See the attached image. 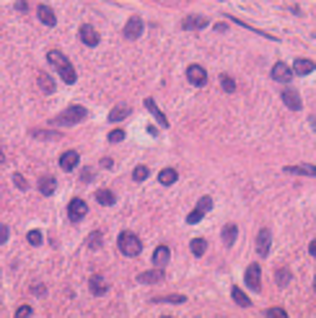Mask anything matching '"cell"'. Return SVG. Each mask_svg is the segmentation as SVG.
<instances>
[{
  "mask_svg": "<svg viewBox=\"0 0 316 318\" xmlns=\"http://www.w3.org/2000/svg\"><path fill=\"white\" fill-rule=\"evenodd\" d=\"M47 60H50V65L63 75V80L68 83V86H73L75 83V78H78V75H75V68L70 65V60L60 52V50H50V54H47Z\"/></svg>",
  "mask_w": 316,
  "mask_h": 318,
  "instance_id": "obj_1",
  "label": "cell"
},
{
  "mask_svg": "<svg viewBox=\"0 0 316 318\" xmlns=\"http://www.w3.org/2000/svg\"><path fill=\"white\" fill-rule=\"evenodd\" d=\"M117 248L122 251L125 256H138L143 251V240L135 236L132 230H122V233H119V238H117Z\"/></svg>",
  "mask_w": 316,
  "mask_h": 318,
  "instance_id": "obj_2",
  "label": "cell"
},
{
  "mask_svg": "<svg viewBox=\"0 0 316 318\" xmlns=\"http://www.w3.org/2000/svg\"><path fill=\"white\" fill-rule=\"evenodd\" d=\"M88 116V112L83 109V106H78V104H73V106H68V109L63 112V114H57L52 122L55 124H63V127H73V124H78V122H83V119Z\"/></svg>",
  "mask_w": 316,
  "mask_h": 318,
  "instance_id": "obj_3",
  "label": "cell"
},
{
  "mask_svg": "<svg viewBox=\"0 0 316 318\" xmlns=\"http://www.w3.org/2000/svg\"><path fill=\"white\" fill-rule=\"evenodd\" d=\"M210 210H213V200H210V196H202V200L197 202V207H194V210L189 212V215H187V222H189V225L200 222V220H202V218L207 215Z\"/></svg>",
  "mask_w": 316,
  "mask_h": 318,
  "instance_id": "obj_4",
  "label": "cell"
},
{
  "mask_svg": "<svg viewBox=\"0 0 316 318\" xmlns=\"http://www.w3.org/2000/svg\"><path fill=\"white\" fill-rule=\"evenodd\" d=\"M244 280H246V284H249L251 292H259L262 290V269H259V264H249Z\"/></svg>",
  "mask_w": 316,
  "mask_h": 318,
  "instance_id": "obj_5",
  "label": "cell"
},
{
  "mask_svg": "<svg viewBox=\"0 0 316 318\" xmlns=\"http://www.w3.org/2000/svg\"><path fill=\"white\" fill-rule=\"evenodd\" d=\"M86 212H88V204L81 200V196L70 200V204H68V218H70L73 222H81V220L86 218Z\"/></svg>",
  "mask_w": 316,
  "mask_h": 318,
  "instance_id": "obj_6",
  "label": "cell"
},
{
  "mask_svg": "<svg viewBox=\"0 0 316 318\" xmlns=\"http://www.w3.org/2000/svg\"><path fill=\"white\" fill-rule=\"evenodd\" d=\"M187 80H189L192 86H205V83H207L205 68H202V65H189V68H187Z\"/></svg>",
  "mask_w": 316,
  "mask_h": 318,
  "instance_id": "obj_7",
  "label": "cell"
},
{
  "mask_svg": "<svg viewBox=\"0 0 316 318\" xmlns=\"http://www.w3.org/2000/svg\"><path fill=\"white\" fill-rule=\"evenodd\" d=\"M143 18L140 16H132L127 24H125V39H138L140 34H143Z\"/></svg>",
  "mask_w": 316,
  "mask_h": 318,
  "instance_id": "obj_8",
  "label": "cell"
},
{
  "mask_svg": "<svg viewBox=\"0 0 316 318\" xmlns=\"http://www.w3.org/2000/svg\"><path fill=\"white\" fill-rule=\"evenodd\" d=\"M269 246H272V233H269L267 228H262L257 233V254L259 256H267L269 254Z\"/></svg>",
  "mask_w": 316,
  "mask_h": 318,
  "instance_id": "obj_9",
  "label": "cell"
},
{
  "mask_svg": "<svg viewBox=\"0 0 316 318\" xmlns=\"http://www.w3.org/2000/svg\"><path fill=\"white\" fill-rule=\"evenodd\" d=\"M282 171H285V174H293V176H311V178H316V166H311V163H300V166H285Z\"/></svg>",
  "mask_w": 316,
  "mask_h": 318,
  "instance_id": "obj_10",
  "label": "cell"
},
{
  "mask_svg": "<svg viewBox=\"0 0 316 318\" xmlns=\"http://www.w3.org/2000/svg\"><path fill=\"white\" fill-rule=\"evenodd\" d=\"M272 78H275L277 83H290V80H293V70L285 65V62H275V65H272Z\"/></svg>",
  "mask_w": 316,
  "mask_h": 318,
  "instance_id": "obj_11",
  "label": "cell"
},
{
  "mask_svg": "<svg viewBox=\"0 0 316 318\" xmlns=\"http://www.w3.org/2000/svg\"><path fill=\"white\" fill-rule=\"evenodd\" d=\"M280 98H282V104H285V106H288V109H290V112H300V96L295 94V90H293V88H285V90H282V96H280Z\"/></svg>",
  "mask_w": 316,
  "mask_h": 318,
  "instance_id": "obj_12",
  "label": "cell"
},
{
  "mask_svg": "<svg viewBox=\"0 0 316 318\" xmlns=\"http://www.w3.org/2000/svg\"><path fill=\"white\" fill-rule=\"evenodd\" d=\"M78 160H81V156L75 153V150H68V153L60 156V168H63V171H73V168H78Z\"/></svg>",
  "mask_w": 316,
  "mask_h": 318,
  "instance_id": "obj_13",
  "label": "cell"
},
{
  "mask_svg": "<svg viewBox=\"0 0 316 318\" xmlns=\"http://www.w3.org/2000/svg\"><path fill=\"white\" fill-rule=\"evenodd\" d=\"M81 42L88 44V47H96V44H99V34H96V28L91 24H83L81 26Z\"/></svg>",
  "mask_w": 316,
  "mask_h": 318,
  "instance_id": "obj_14",
  "label": "cell"
},
{
  "mask_svg": "<svg viewBox=\"0 0 316 318\" xmlns=\"http://www.w3.org/2000/svg\"><path fill=\"white\" fill-rule=\"evenodd\" d=\"M145 109H148L150 114H153V119H156V122H158L161 127H169V119H166V114H163V112L158 109V104H156L153 98H145Z\"/></svg>",
  "mask_w": 316,
  "mask_h": 318,
  "instance_id": "obj_15",
  "label": "cell"
},
{
  "mask_svg": "<svg viewBox=\"0 0 316 318\" xmlns=\"http://www.w3.org/2000/svg\"><path fill=\"white\" fill-rule=\"evenodd\" d=\"M169 259H171V248L169 246H158L153 251V264H156V269H163V266L169 264Z\"/></svg>",
  "mask_w": 316,
  "mask_h": 318,
  "instance_id": "obj_16",
  "label": "cell"
},
{
  "mask_svg": "<svg viewBox=\"0 0 316 318\" xmlns=\"http://www.w3.org/2000/svg\"><path fill=\"white\" fill-rule=\"evenodd\" d=\"M88 290H91L96 298H101L104 292H107L109 290V284H107V280H104V277H99V274H94L91 280H88Z\"/></svg>",
  "mask_w": 316,
  "mask_h": 318,
  "instance_id": "obj_17",
  "label": "cell"
},
{
  "mask_svg": "<svg viewBox=\"0 0 316 318\" xmlns=\"http://www.w3.org/2000/svg\"><path fill=\"white\" fill-rule=\"evenodd\" d=\"M295 75H308V72H313L316 70V65L311 62V60H303V57H298L295 62H293V68H290Z\"/></svg>",
  "mask_w": 316,
  "mask_h": 318,
  "instance_id": "obj_18",
  "label": "cell"
},
{
  "mask_svg": "<svg viewBox=\"0 0 316 318\" xmlns=\"http://www.w3.org/2000/svg\"><path fill=\"white\" fill-rule=\"evenodd\" d=\"M55 189H57V181H55V176H42V178H39V194H44V196H52V194H55Z\"/></svg>",
  "mask_w": 316,
  "mask_h": 318,
  "instance_id": "obj_19",
  "label": "cell"
},
{
  "mask_svg": "<svg viewBox=\"0 0 316 318\" xmlns=\"http://www.w3.org/2000/svg\"><path fill=\"white\" fill-rule=\"evenodd\" d=\"M163 277V269H150V272H143V274H138V280L143 282V284H156V282H161Z\"/></svg>",
  "mask_w": 316,
  "mask_h": 318,
  "instance_id": "obj_20",
  "label": "cell"
},
{
  "mask_svg": "<svg viewBox=\"0 0 316 318\" xmlns=\"http://www.w3.org/2000/svg\"><path fill=\"white\" fill-rule=\"evenodd\" d=\"M132 114V109L127 104H119V106H114V109L109 112V122H122L125 116H130Z\"/></svg>",
  "mask_w": 316,
  "mask_h": 318,
  "instance_id": "obj_21",
  "label": "cell"
},
{
  "mask_svg": "<svg viewBox=\"0 0 316 318\" xmlns=\"http://www.w3.org/2000/svg\"><path fill=\"white\" fill-rule=\"evenodd\" d=\"M205 26H207V18L205 16H187L182 21V28H192V32H194V28H205Z\"/></svg>",
  "mask_w": 316,
  "mask_h": 318,
  "instance_id": "obj_22",
  "label": "cell"
},
{
  "mask_svg": "<svg viewBox=\"0 0 316 318\" xmlns=\"http://www.w3.org/2000/svg\"><path fill=\"white\" fill-rule=\"evenodd\" d=\"M96 202L104 204V207H112V204L117 202V196H114L112 189H99V192H96Z\"/></svg>",
  "mask_w": 316,
  "mask_h": 318,
  "instance_id": "obj_23",
  "label": "cell"
},
{
  "mask_svg": "<svg viewBox=\"0 0 316 318\" xmlns=\"http://www.w3.org/2000/svg\"><path fill=\"white\" fill-rule=\"evenodd\" d=\"M37 16H39V21L44 24V26H55L57 24V18H55V13L47 8V6H39V10H37Z\"/></svg>",
  "mask_w": 316,
  "mask_h": 318,
  "instance_id": "obj_24",
  "label": "cell"
},
{
  "mask_svg": "<svg viewBox=\"0 0 316 318\" xmlns=\"http://www.w3.org/2000/svg\"><path fill=\"white\" fill-rule=\"evenodd\" d=\"M236 236H238V228H236L233 222H228V225L223 228V244H225V246H233V244H236Z\"/></svg>",
  "mask_w": 316,
  "mask_h": 318,
  "instance_id": "obj_25",
  "label": "cell"
},
{
  "mask_svg": "<svg viewBox=\"0 0 316 318\" xmlns=\"http://www.w3.org/2000/svg\"><path fill=\"white\" fill-rule=\"evenodd\" d=\"M86 246L91 248V251H99V248L104 246V233H101V230H94L91 236L86 238Z\"/></svg>",
  "mask_w": 316,
  "mask_h": 318,
  "instance_id": "obj_26",
  "label": "cell"
},
{
  "mask_svg": "<svg viewBox=\"0 0 316 318\" xmlns=\"http://www.w3.org/2000/svg\"><path fill=\"white\" fill-rule=\"evenodd\" d=\"M179 178V174H176V168H163L161 174H158V181H161V184L163 186H171L174 184V181Z\"/></svg>",
  "mask_w": 316,
  "mask_h": 318,
  "instance_id": "obj_27",
  "label": "cell"
},
{
  "mask_svg": "<svg viewBox=\"0 0 316 318\" xmlns=\"http://www.w3.org/2000/svg\"><path fill=\"white\" fill-rule=\"evenodd\" d=\"M231 298H233L241 308H249V306H251V300L246 298V292H244V290H238V287H231Z\"/></svg>",
  "mask_w": 316,
  "mask_h": 318,
  "instance_id": "obj_28",
  "label": "cell"
},
{
  "mask_svg": "<svg viewBox=\"0 0 316 318\" xmlns=\"http://www.w3.org/2000/svg\"><path fill=\"white\" fill-rule=\"evenodd\" d=\"M189 248H192V254H194V256H202V254L207 251V240H205V238H192Z\"/></svg>",
  "mask_w": 316,
  "mask_h": 318,
  "instance_id": "obj_29",
  "label": "cell"
},
{
  "mask_svg": "<svg viewBox=\"0 0 316 318\" xmlns=\"http://www.w3.org/2000/svg\"><path fill=\"white\" fill-rule=\"evenodd\" d=\"M39 88L44 90V94H55V80L50 78L47 72H42V75H39Z\"/></svg>",
  "mask_w": 316,
  "mask_h": 318,
  "instance_id": "obj_30",
  "label": "cell"
},
{
  "mask_svg": "<svg viewBox=\"0 0 316 318\" xmlns=\"http://www.w3.org/2000/svg\"><path fill=\"white\" fill-rule=\"evenodd\" d=\"M275 282H277L280 287H285V284L290 282V272L285 269V266H282V269H277V272H275Z\"/></svg>",
  "mask_w": 316,
  "mask_h": 318,
  "instance_id": "obj_31",
  "label": "cell"
},
{
  "mask_svg": "<svg viewBox=\"0 0 316 318\" xmlns=\"http://www.w3.org/2000/svg\"><path fill=\"white\" fill-rule=\"evenodd\" d=\"M26 240H29L32 246H42L44 236H42V230H29V233H26Z\"/></svg>",
  "mask_w": 316,
  "mask_h": 318,
  "instance_id": "obj_32",
  "label": "cell"
},
{
  "mask_svg": "<svg viewBox=\"0 0 316 318\" xmlns=\"http://www.w3.org/2000/svg\"><path fill=\"white\" fill-rule=\"evenodd\" d=\"M148 174H150V171H148V166H135L132 178H135V181H145V178H148Z\"/></svg>",
  "mask_w": 316,
  "mask_h": 318,
  "instance_id": "obj_33",
  "label": "cell"
},
{
  "mask_svg": "<svg viewBox=\"0 0 316 318\" xmlns=\"http://www.w3.org/2000/svg\"><path fill=\"white\" fill-rule=\"evenodd\" d=\"M156 302H184L187 298L184 295H158V298H153Z\"/></svg>",
  "mask_w": 316,
  "mask_h": 318,
  "instance_id": "obj_34",
  "label": "cell"
},
{
  "mask_svg": "<svg viewBox=\"0 0 316 318\" xmlns=\"http://www.w3.org/2000/svg\"><path fill=\"white\" fill-rule=\"evenodd\" d=\"M264 316L267 318H288V310H285V308H267Z\"/></svg>",
  "mask_w": 316,
  "mask_h": 318,
  "instance_id": "obj_35",
  "label": "cell"
},
{
  "mask_svg": "<svg viewBox=\"0 0 316 318\" xmlns=\"http://www.w3.org/2000/svg\"><path fill=\"white\" fill-rule=\"evenodd\" d=\"M220 86H223V90H228V94H233V90H236V80L231 78V75H223Z\"/></svg>",
  "mask_w": 316,
  "mask_h": 318,
  "instance_id": "obj_36",
  "label": "cell"
},
{
  "mask_svg": "<svg viewBox=\"0 0 316 318\" xmlns=\"http://www.w3.org/2000/svg\"><path fill=\"white\" fill-rule=\"evenodd\" d=\"M32 313H34L32 306H19L16 308V318H32Z\"/></svg>",
  "mask_w": 316,
  "mask_h": 318,
  "instance_id": "obj_37",
  "label": "cell"
},
{
  "mask_svg": "<svg viewBox=\"0 0 316 318\" xmlns=\"http://www.w3.org/2000/svg\"><path fill=\"white\" fill-rule=\"evenodd\" d=\"M32 134H34V138H47V140H57V138H60L57 132H47V130H42V132H39V130H34Z\"/></svg>",
  "mask_w": 316,
  "mask_h": 318,
  "instance_id": "obj_38",
  "label": "cell"
},
{
  "mask_svg": "<svg viewBox=\"0 0 316 318\" xmlns=\"http://www.w3.org/2000/svg\"><path fill=\"white\" fill-rule=\"evenodd\" d=\"M125 140V130H112L109 132V142H122Z\"/></svg>",
  "mask_w": 316,
  "mask_h": 318,
  "instance_id": "obj_39",
  "label": "cell"
},
{
  "mask_svg": "<svg viewBox=\"0 0 316 318\" xmlns=\"http://www.w3.org/2000/svg\"><path fill=\"white\" fill-rule=\"evenodd\" d=\"M13 184H16V189H21V192L29 186V184H26V178H24L21 174H16V176H13Z\"/></svg>",
  "mask_w": 316,
  "mask_h": 318,
  "instance_id": "obj_40",
  "label": "cell"
},
{
  "mask_svg": "<svg viewBox=\"0 0 316 318\" xmlns=\"http://www.w3.org/2000/svg\"><path fill=\"white\" fill-rule=\"evenodd\" d=\"M8 236H11V230H8V225H3V222H0V246H3L6 240H8Z\"/></svg>",
  "mask_w": 316,
  "mask_h": 318,
  "instance_id": "obj_41",
  "label": "cell"
},
{
  "mask_svg": "<svg viewBox=\"0 0 316 318\" xmlns=\"http://www.w3.org/2000/svg\"><path fill=\"white\" fill-rule=\"evenodd\" d=\"M94 178V168H83V174H81V181L83 184H88V181Z\"/></svg>",
  "mask_w": 316,
  "mask_h": 318,
  "instance_id": "obj_42",
  "label": "cell"
},
{
  "mask_svg": "<svg viewBox=\"0 0 316 318\" xmlns=\"http://www.w3.org/2000/svg\"><path fill=\"white\" fill-rule=\"evenodd\" d=\"M32 292H34V295H44V292H47V287H44V284H39V282H37V284L32 287Z\"/></svg>",
  "mask_w": 316,
  "mask_h": 318,
  "instance_id": "obj_43",
  "label": "cell"
},
{
  "mask_svg": "<svg viewBox=\"0 0 316 318\" xmlns=\"http://www.w3.org/2000/svg\"><path fill=\"white\" fill-rule=\"evenodd\" d=\"M101 166H104V168H112L114 160H112V158H101Z\"/></svg>",
  "mask_w": 316,
  "mask_h": 318,
  "instance_id": "obj_44",
  "label": "cell"
},
{
  "mask_svg": "<svg viewBox=\"0 0 316 318\" xmlns=\"http://www.w3.org/2000/svg\"><path fill=\"white\" fill-rule=\"evenodd\" d=\"M308 254H311L313 259H316V240H311V244H308Z\"/></svg>",
  "mask_w": 316,
  "mask_h": 318,
  "instance_id": "obj_45",
  "label": "cell"
},
{
  "mask_svg": "<svg viewBox=\"0 0 316 318\" xmlns=\"http://www.w3.org/2000/svg\"><path fill=\"white\" fill-rule=\"evenodd\" d=\"M16 10H21V13H24V10H29V6L24 3V0H19V3H16Z\"/></svg>",
  "mask_w": 316,
  "mask_h": 318,
  "instance_id": "obj_46",
  "label": "cell"
},
{
  "mask_svg": "<svg viewBox=\"0 0 316 318\" xmlns=\"http://www.w3.org/2000/svg\"><path fill=\"white\" fill-rule=\"evenodd\" d=\"M6 160V156H3V150H0V163H3Z\"/></svg>",
  "mask_w": 316,
  "mask_h": 318,
  "instance_id": "obj_47",
  "label": "cell"
},
{
  "mask_svg": "<svg viewBox=\"0 0 316 318\" xmlns=\"http://www.w3.org/2000/svg\"><path fill=\"white\" fill-rule=\"evenodd\" d=\"M163 318H174V316H163Z\"/></svg>",
  "mask_w": 316,
  "mask_h": 318,
  "instance_id": "obj_48",
  "label": "cell"
},
{
  "mask_svg": "<svg viewBox=\"0 0 316 318\" xmlns=\"http://www.w3.org/2000/svg\"><path fill=\"white\" fill-rule=\"evenodd\" d=\"M313 290H316V280H313Z\"/></svg>",
  "mask_w": 316,
  "mask_h": 318,
  "instance_id": "obj_49",
  "label": "cell"
}]
</instances>
